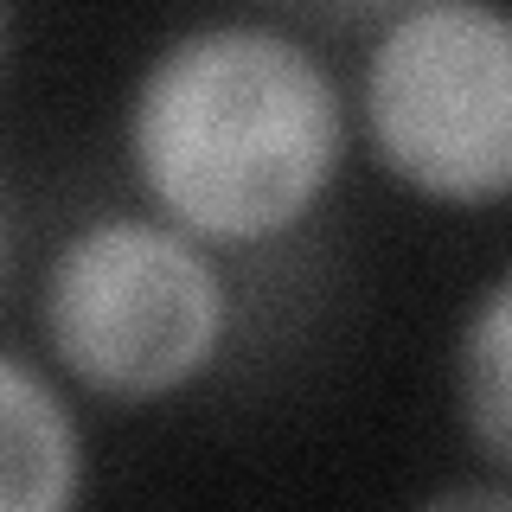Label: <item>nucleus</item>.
Segmentation results:
<instances>
[{"label": "nucleus", "instance_id": "423d86ee", "mask_svg": "<svg viewBox=\"0 0 512 512\" xmlns=\"http://www.w3.org/2000/svg\"><path fill=\"white\" fill-rule=\"evenodd\" d=\"M410 512H512V480H448Z\"/></svg>", "mask_w": 512, "mask_h": 512}, {"label": "nucleus", "instance_id": "f03ea898", "mask_svg": "<svg viewBox=\"0 0 512 512\" xmlns=\"http://www.w3.org/2000/svg\"><path fill=\"white\" fill-rule=\"evenodd\" d=\"M32 333L58 378L109 404L192 391L231 340V276L160 212L84 218L45 256Z\"/></svg>", "mask_w": 512, "mask_h": 512}, {"label": "nucleus", "instance_id": "7ed1b4c3", "mask_svg": "<svg viewBox=\"0 0 512 512\" xmlns=\"http://www.w3.org/2000/svg\"><path fill=\"white\" fill-rule=\"evenodd\" d=\"M365 148L429 205L512 199V7L410 0L359 58Z\"/></svg>", "mask_w": 512, "mask_h": 512}, {"label": "nucleus", "instance_id": "39448f33", "mask_svg": "<svg viewBox=\"0 0 512 512\" xmlns=\"http://www.w3.org/2000/svg\"><path fill=\"white\" fill-rule=\"evenodd\" d=\"M455 410L480 455L512 480V263L461 314L455 333Z\"/></svg>", "mask_w": 512, "mask_h": 512}, {"label": "nucleus", "instance_id": "20e7f679", "mask_svg": "<svg viewBox=\"0 0 512 512\" xmlns=\"http://www.w3.org/2000/svg\"><path fill=\"white\" fill-rule=\"evenodd\" d=\"M84 506V423L52 365L26 346L0 352V512Z\"/></svg>", "mask_w": 512, "mask_h": 512}, {"label": "nucleus", "instance_id": "f257e3e1", "mask_svg": "<svg viewBox=\"0 0 512 512\" xmlns=\"http://www.w3.org/2000/svg\"><path fill=\"white\" fill-rule=\"evenodd\" d=\"M352 103L333 64L276 20H199L148 52L122 154L148 212L199 244H269L320 212L346 167Z\"/></svg>", "mask_w": 512, "mask_h": 512}]
</instances>
